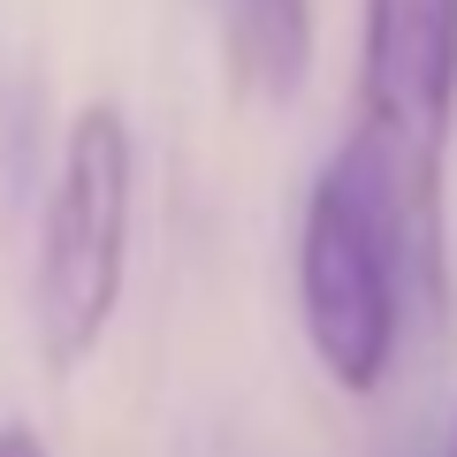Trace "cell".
<instances>
[{"label":"cell","instance_id":"obj_1","mask_svg":"<svg viewBox=\"0 0 457 457\" xmlns=\"http://www.w3.org/2000/svg\"><path fill=\"white\" fill-rule=\"evenodd\" d=\"M457 137V0H366L359 122L343 153L374 183V206L404 252V290L427 312L450 305L442 168Z\"/></svg>","mask_w":457,"mask_h":457},{"label":"cell","instance_id":"obj_2","mask_svg":"<svg viewBox=\"0 0 457 457\" xmlns=\"http://www.w3.org/2000/svg\"><path fill=\"white\" fill-rule=\"evenodd\" d=\"M130 221H137V137L114 99H84L69 114L62 168L38 213L31 260V336L54 374H77L99 351L122 282H130Z\"/></svg>","mask_w":457,"mask_h":457},{"label":"cell","instance_id":"obj_3","mask_svg":"<svg viewBox=\"0 0 457 457\" xmlns=\"http://www.w3.org/2000/svg\"><path fill=\"white\" fill-rule=\"evenodd\" d=\"M404 252L374 206V183L351 153H328L297 221V312L320 374L343 396H374L404 343Z\"/></svg>","mask_w":457,"mask_h":457},{"label":"cell","instance_id":"obj_4","mask_svg":"<svg viewBox=\"0 0 457 457\" xmlns=\"http://www.w3.org/2000/svg\"><path fill=\"white\" fill-rule=\"evenodd\" d=\"M221 54L245 92L290 99L312 69V0H221Z\"/></svg>","mask_w":457,"mask_h":457},{"label":"cell","instance_id":"obj_5","mask_svg":"<svg viewBox=\"0 0 457 457\" xmlns=\"http://www.w3.org/2000/svg\"><path fill=\"white\" fill-rule=\"evenodd\" d=\"M0 457H54V450L38 442V427H23V420H0Z\"/></svg>","mask_w":457,"mask_h":457},{"label":"cell","instance_id":"obj_6","mask_svg":"<svg viewBox=\"0 0 457 457\" xmlns=\"http://www.w3.org/2000/svg\"><path fill=\"white\" fill-rule=\"evenodd\" d=\"M442 457H457V411H450V442H442Z\"/></svg>","mask_w":457,"mask_h":457}]
</instances>
